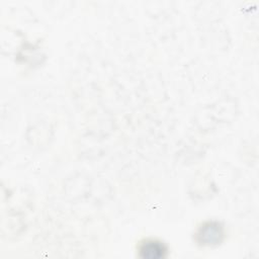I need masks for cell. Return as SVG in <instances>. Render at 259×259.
Here are the masks:
<instances>
[{"instance_id": "2", "label": "cell", "mask_w": 259, "mask_h": 259, "mask_svg": "<svg viewBox=\"0 0 259 259\" xmlns=\"http://www.w3.org/2000/svg\"><path fill=\"white\" fill-rule=\"evenodd\" d=\"M138 253L142 259H163L168 255V247L161 240L148 238L140 242Z\"/></svg>"}, {"instance_id": "1", "label": "cell", "mask_w": 259, "mask_h": 259, "mask_svg": "<svg viewBox=\"0 0 259 259\" xmlns=\"http://www.w3.org/2000/svg\"><path fill=\"white\" fill-rule=\"evenodd\" d=\"M226 236L225 227L219 221H205L197 228L194 239L201 247H215L223 243Z\"/></svg>"}]
</instances>
